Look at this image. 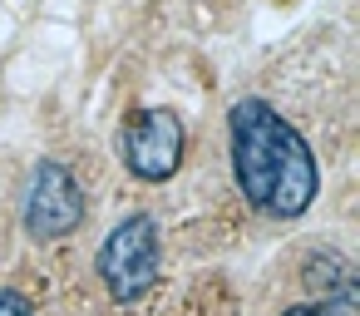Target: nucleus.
I'll list each match as a JSON object with an SVG mask.
<instances>
[{"label": "nucleus", "instance_id": "nucleus-1", "mask_svg": "<svg viewBox=\"0 0 360 316\" xmlns=\"http://www.w3.org/2000/svg\"><path fill=\"white\" fill-rule=\"evenodd\" d=\"M227 158L232 183L262 217L291 222L321 193V168L301 129L266 99L247 94L227 109Z\"/></svg>", "mask_w": 360, "mask_h": 316}, {"label": "nucleus", "instance_id": "nucleus-2", "mask_svg": "<svg viewBox=\"0 0 360 316\" xmlns=\"http://www.w3.org/2000/svg\"><path fill=\"white\" fill-rule=\"evenodd\" d=\"M163 267V237L158 222L148 213H129L109 227L104 247H99V282L119 306H134L153 291Z\"/></svg>", "mask_w": 360, "mask_h": 316}, {"label": "nucleus", "instance_id": "nucleus-3", "mask_svg": "<svg viewBox=\"0 0 360 316\" xmlns=\"http://www.w3.org/2000/svg\"><path fill=\"white\" fill-rule=\"evenodd\" d=\"M183 144H188V134H183V119H178L173 109H139V114L124 119V129H119V139H114L124 168H129L139 183H163V178H173L178 163H183Z\"/></svg>", "mask_w": 360, "mask_h": 316}, {"label": "nucleus", "instance_id": "nucleus-4", "mask_svg": "<svg viewBox=\"0 0 360 316\" xmlns=\"http://www.w3.org/2000/svg\"><path fill=\"white\" fill-rule=\"evenodd\" d=\"M84 213H89V203H84L79 178L60 158L35 163L30 188H25V232L35 242H60L84 222Z\"/></svg>", "mask_w": 360, "mask_h": 316}, {"label": "nucleus", "instance_id": "nucleus-5", "mask_svg": "<svg viewBox=\"0 0 360 316\" xmlns=\"http://www.w3.org/2000/svg\"><path fill=\"white\" fill-rule=\"evenodd\" d=\"M301 282L316 311L326 316H360V291H355V267L335 247H321L301 262Z\"/></svg>", "mask_w": 360, "mask_h": 316}, {"label": "nucleus", "instance_id": "nucleus-6", "mask_svg": "<svg viewBox=\"0 0 360 316\" xmlns=\"http://www.w3.org/2000/svg\"><path fill=\"white\" fill-rule=\"evenodd\" d=\"M0 316H35V306L15 286H0Z\"/></svg>", "mask_w": 360, "mask_h": 316}, {"label": "nucleus", "instance_id": "nucleus-7", "mask_svg": "<svg viewBox=\"0 0 360 316\" xmlns=\"http://www.w3.org/2000/svg\"><path fill=\"white\" fill-rule=\"evenodd\" d=\"M281 316H326V311H316V306H286Z\"/></svg>", "mask_w": 360, "mask_h": 316}]
</instances>
